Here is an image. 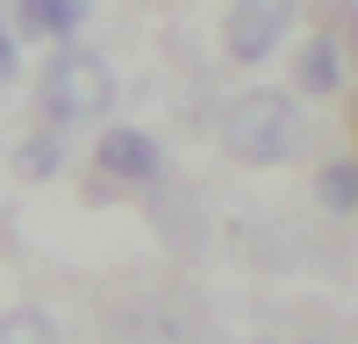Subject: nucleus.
I'll return each instance as SVG.
<instances>
[{
	"label": "nucleus",
	"mask_w": 358,
	"mask_h": 344,
	"mask_svg": "<svg viewBox=\"0 0 358 344\" xmlns=\"http://www.w3.org/2000/svg\"><path fill=\"white\" fill-rule=\"evenodd\" d=\"M222 151L236 165H280L287 151H301V108L287 94H244L222 108Z\"/></svg>",
	"instance_id": "1"
},
{
	"label": "nucleus",
	"mask_w": 358,
	"mask_h": 344,
	"mask_svg": "<svg viewBox=\"0 0 358 344\" xmlns=\"http://www.w3.org/2000/svg\"><path fill=\"white\" fill-rule=\"evenodd\" d=\"M43 122H57V129H72V122H94V115L115 101V79H108V65L86 43H65L43 65Z\"/></svg>",
	"instance_id": "2"
},
{
	"label": "nucleus",
	"mask_w": 358,
	"mask_h": 344,
	"mask_svg": "<svg viewBox=\"0 0 358 344\" xmlns=\"http://www.w3.org/2000/svg\"><path fill=\"white\" fill-rule=\"evenodd\" d=\"M287 22H294V0H236L222 15V50L236 65H265V57L280 50Z\"/></svg>",
	"instance_id": "3"
},
{
	"label": "nucleus",
	"mask_w": 358,
	"mask_h": 344,
	"mask_svg": "<svg viewBox=\"0 0 358 344\" xmlns=\"http://www.w3.org/2000/svg\"><path fill=\"white\" fill-rule=\"evenodd\" d=\"M101 172L122 180V187H158L165 180V151L143 129H108L101 136Z\"/></svg>",
	"instance_id": "4"
},
{
	"label": "nucleus",
	"mask_w": 358,
	"mask_h": 344,
	"mask_svg": "<svg viewBox=\"0 0 358 344\" xmlns=\"http://www.w3.org/2000/svg\"><path fill=\"white\" fill-rule=\"evenodd\" d=\"M86 15H94V0H22V29L29 36H57V43H65Z\"/></svg>",
	"instance_id": "5"
},
{
	"label": "nucleus",
	"mask_w": 358,
	"mask_h": 344,
	"mask_svg": "<svg viewBox=\"0 0 358 344\" xmlns=\"http://www.w3.org/2000/svg\"><path fill=\"white\" fill-rule=\"evenodd\" d=\"M294 72H301V94H337V86H344V50L330 36H315V43H301Z\"/></svg>",
	"instance_id": "6"
},
{
	"label": "nucleus",
	"mask_w": 358,
	"mask_h": 344,
	"mask_svg": "<svg viewBox=\"0 0 358 344\" xmlns=\"http://www.w3.org/2000/svg\"><path fill=\"white\" fill-rule=\"evenodd\" d=\"M315 201L330 215H358V158H330L315 172Z\"/></svg>",
	"instance_id": "7"
},
{
	"label": "nucleus",
	"mask_w": 358,
	"mask_h": 344,
	"mask_svg": "<svg viewBox=\"0 0 358 344\" xmlns=\"http://www.w3.org/2000/svg\"><path fill=\"white\" fill-rule=\"evenodd\" d=\"M0 344H57V323L43 308H8L0 315Z\"/></svg>",
	"instance_id": "8"
},
{
	"label": "nucleus",
	"mask_w": 358,
	"mask_h": 344,
	"mask_svg": "<svg viewBox=\"0 0 358 344\" xmlns=\"http://www.w3.org/2000/svg\"><path fill=\"white\" fill-rule=\"evenodd\" d=\"M57 165H65V151H57V136H29L22 151H15V172H22V180H50Z\"/></svg>",
	"instance_id": "9"
},
{
	"label": "nucleus",
	"mask_w": 358,
	"mask_h": 344,
	"mask_svg": "<svg viewBox=\"0 0 358 344\" xmlns=\"http://www.w3.org/2000/svg\"><path fill=\"white\" fill-rule=\"evenodd\" d=\"M165 222H172V244H179V251L201 244V229H194V201H172V208L158 201V229H165Z\"/></svg>",
	"instance_id": "10"
},
{
	"label": "nucleus",
	"mask_w": 358,
	"mask_h": 344,
	"mask_svg": "<svg viewBox=\"0 0 358 344\" xmlns=\"http://www.w3.org/2000/svg\"><path fill=\"white\" fill-rule=\"evenodd\" d=\"M15 72H22V50H15V29H8V22H0V86H8Z\"/></svg>",
	"instance_id": "11"
},
{
	"label": "nucleus",
	"mask_w": 358,
	"mask_h": 344,
	"mask_svg": "<svg viewBox=\"0 0 358 344\" xmlns=\"http://www.w3.org/2000/svg\"><path fill=\"white\" fill-rule=\"evenodd\" d=\"M351 22H358V8H351Z\"/></svg>",
	"instance_id": "12"
},
{
	"label": "nucleus",
	"mask_w": 358,
	"mask_h": 344,
	"mask_svg": "<svg viewBox=\"0 0 358 344\" xmlns=\"http://www.w3.org/2000/svg\"><path fill=\"white\" fill-rule=\"evenodd\" d=\"M308 344H315V337H308Z\"/></svg>",
	"instance_id": "13"
}]
</instances>
